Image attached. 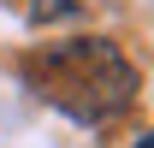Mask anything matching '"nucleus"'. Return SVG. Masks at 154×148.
Wrapping results in <instances>:
<instances>
[{"label": "nucleus", "instance_id": "f257e3e1", "mask_svg": "<svg viewBox=\"0 0 154 148\" xmlns=\"http://www.w3.org/2000/svg\"><path fill=\"white\" fill-rule=\"evenodd\" d=\"M24 89L65 113L71 125H107L136 101V65L119 54V42L107 36H71L48 42L18 65Z\"/></svg>", "mask_w": 154, "mask_h": 148}, {"label": "nucleus", "instance_id": "f03ea898", "mask_svg": "<svg viewBox=\"0 0 154 148\" xmlns=\"http://www.w3.org/2000/svg\"><path fill=\"white\" fill-rule=\"evenodd\" d=\"M77 0H30V24H48V18H71Z\"/></svg>", "mask_w": 154, "mask_h": 148}, {"label": "nucleus", "instance_id": "7ed1b4c3", "mask_svg": "<svg viewBox=\"0 0 154 148\" xmlns=\"http://www.w3.org/2000/svg\"><path fill=\"white\" fill-rule=\"evenodd\" d=\"M136 148H154V130H148V136H142V142H136Z\"/></svg>", "mask_w": 154, "mask_h": 148}]
</instances>
